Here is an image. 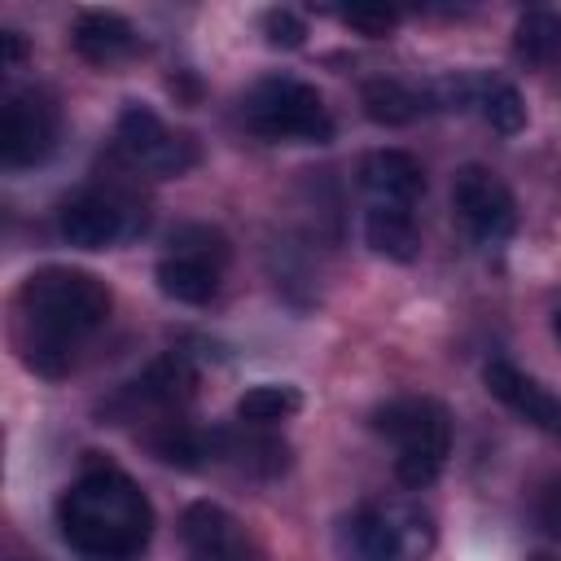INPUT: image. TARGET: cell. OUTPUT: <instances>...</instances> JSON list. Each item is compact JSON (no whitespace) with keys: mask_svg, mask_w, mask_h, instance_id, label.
Segmentation results:
<instances>
[{"mask_svg":"<svg viewBox=\"0 0 561 561\" xmlns=\"http://www.w3.org/2000/svg\"><path fill=\"white\" fill-rule=\"evenodd\" d=\"M114 294L101 276L66 263L31 272L13 294V342L31 373L57 381L79 364L83 342L105 329Z\"/></svg>","mask_w":561,"mask_h":561,"instance_id":"6da1fadb","label":"cell"},{"mask_svg":"<svg viewBox=\"0 0 561 561\" xmlns=\"http://www.w3.org/2000/svg\"><path fill=\"white\" fill-rule=\"evenodd\" d=\"M57 530L83 561H136L153 539V504L131 473L88 460L57 495Z\"/></svg>","mask_w":561,"mask_h":561,"instance_id":"7a4b0ae2","label":"cell"},{"mask_svg":"<svg viewBox=\"0 0 561 561\" xmlns=\"http://www.w3.org/2000/svg\"><path fill=\"white\" fill-rule=\"evenodd\" d=\"M373 430L394 447V478L408 491L430 486L451 456V412L430 394H399L373 412Z\"/></svg>","mask_w":561,"mask_h":561,"instance_id":"3957f363","label":"cell"},{"mask_svg":"<svg viewBox=\"0 0 561 561\" xmlns=\"http://www.w3.org/2000/svg\"><path fill=\"white\" fill-rule=\"evenodd\" d=\"M241 123L272 145H329L333 114L316 83L298 75H263L241 96Z\"/></svg>","mask_w":561,"mask_h":561,"instance_id":"277c9868","label":"cell"},{"mask_svg":"<svg viewBox=\"0 0 561 561\" xmlns=\"http://www.w3.org/2000/svg\"><path fill=\"white\" fill-rule=\"evenodd\" d=\"M434 543H438L434 513L412 495L368 500L346 522L351 561H430Z\"/></svg>","mask_w":561,"mask_h":561,"instance_id":"5b68a950","label":"cell"},{"mask_svg":"<svg viewBox=\"0 0 561 561\" xmlns=\"http://www.w3.org/2000/svg\"><path fill=\"white\" fill-rule=\"evenodd\" d=\"M228 259H232V245L215 224H180V228H171L153 276L171 302L202 307L219 294Z\"/></svg>","mask_w":561,"mask_h":561,"instance_id":"8992f818","label":"cell"},{"mask_svg":"<svg viewBox=\"0 0 561 561\" xmlns=\"http://www.w3.org/2000/svg\"><path fill=\"white\" fill-rule=\"evenodd\" d=\"M114 149L131 171H140L149 180H175V175L193 171L197 158H202V149L188 131H175L171 123H162V114H153L140 101H131L118 114Z\"/></svg>","mask_w":561,"mask_h":561,"instance_id":"52a82bcc","label":"cell"},{"mask_svg":"<svg viewBox=\"0 0 561 561\" xmlns=\"http://www.w3.org/2000/svg\"><path fill=\"white\" fill-rule=\"evenodd\" d=\"M145 228V206L123 188H79L57 210V232L75 250H110Z\"/></svg>","mask_w":561,"mask_h":561,"instance_id":"ba28073f","label":"cell"},{"mask_svg":"<svg viewBox=\"0 0 561 561\" xmlns=\"http://www.w3.org/2000/svg\"><path fill=\"white\" fill-rule=\"evenodd\" d=\"M61 110L44 88H13L4 92L0 110V162L9 171L35 167L57 149Z\"/></svg>","mask_w":561,"mask_h":561,"instance_id":"9c48e42d","label":"cell"},{"mask_svg":"<svg viewBox=\"0 0 561 561\" xmlns=\"http://www.w3.org/2000/svg\"><path fill=\"white\" fill-rule=\"evenodd\" d=\"M451 206L482 250H500L517 232V197L491 167H460L451 180Z\"/></svg>","mask_w":561,"mask_h":561,"instance_id":"30bf717a","label":"cell"},{"mask_svg":"<svg viewBox=\"0 0 561 561\" xmlns=\"http://www.w3.org/2000/svg\"><path fill=\"white\" fill-rule=\"evenodd\" d=\"M180 552L184 561H267L245 522L215 500H193L180 513Z\"/></svg>","mask_w":561,"mask_h":561,"instance_id":"8fae6325","label":"cell"},{"mask_svg":"<svg viewBox=\"0 0 561 561\" xmlns=\"http://www.w3.org/2000/svg\"><path fill=\"white\" fill-rule=\"evenodd\" d=\"M482 386L491 399H500L513 416H522L526 425L543 430L548 438H561V394H552L548 386H539L535 377H526L517 364L508 359H491L482 368Z\"/></svg>","mask_w":561,"mask_h":561,"instance_id":"7c38bea8","label":"cell"},{"mask_svg":"<svg viewBox=\"0 0 561 561\" xmlns=\"http://www.w3.org/2000/svg\"><path fill=\"white\" fill-rule=\"evenodd\" d=\"M359 188L368 206L416 210V202L425 197V171L403 149H373L359 158Z\"/></svg>","mask_w":561,"mask_h":561,"instance_id":"4fadbf2b","label":"cell"},{"mask_svg":"<svg viewBox=\"0 0 561 561\" xmlns=\"http://www.w3.org/2000/svg\"><path fill=\"white\" fill-rule=\"evenodd\" d=\"M193 386H197V368L188 364V355L184 351H167L136 381H127L123 403L127 408H149L158 416H175L193 399Z\"/></svg>","mask_w":561,"mask_h":561,"instance_id":"5bb4252c","label":"cell"},{"mask_svg":"<svg viewBox=\"0 0 561 561\" xmlns=\"http://www.w3.org/2000/svg\"><path fill=\"white\" fill-rule=\"evenodd\" d=\"M70 44L88 66H118L140 48V31L114 9H83L70 26Z\"/></svg>","mask_w":561,"mask_h":561,"instance_id":"9a60e30c","label":"cell"},{"mask_svg":"<svg viewBox=\"0 0 561 561\" xmlns=\"http://www.w3.org/2000/svg\"><path fill=\"white\" fill-rule=\"evenodd\" d=\"M359 105L373 123L381 127H403V123H416L425 114L438 110V88L434 79L430 83H403V79H368L359 88Z\"/></svg>","mask_w":561,"mask_h":561,"instance_id":"2e32d148","label":"cell"},{"mask_svg":"<svg viewBox=\"0 0 561 561\" xmlns=\"http://www.w3.org/2000/svg\"><path fill=\"white\" fill-rule=\"evenodd\" d=\"M364 237L373 245V254L390 259V263H412L421 254V228H416V210H399V206H364Z\"/></svg>","mask_w":561,"mask_h":561,"instance_id":"e0dca14e","label":"cell"},{"mask_svg":"<svg viewBox=\"0 0 561 561\" xmlns=\"http://www.w3.org/2000/svg\"><path fill=\"white\" fill-rule=\"evenodd\" d=\"M513 57L530 70L561 61V13L552 9H526L513 31Z\"/></svg>","mask_w":561,"mask_h":561,"instance_id":"ac0fdd59","label":"cell"},{"mask_svg":"<svg viewBox=\"0 0 561 561\" xmlns=\"http://www.w3.org/2000/svg\"><path fill=\"white\" fill-rule=\"evenodd\" d=\"M473 105L500 136H513L526 127V101L517 83L504 75H473Z\"/></svg>","mask_w":561,"mask_h":561,"instance_id":"d6986e66","label":"cell"},{"mask_svg":"<svg viewBox=\"0 0 561 561\" xmlns=\"http://www.w3.org/2000/svg\"><path fill=\"white\" fill-rule=\"evenodd\" d=\"M298 408H302V390H298V386L259 381V386H250V390L237 399V421H241V425L272 430L276 421H289Z\"/></svg>","mask_w":561,"mask_h":561,"instance_id":"ffe728a7","label":"cell"},{"mask_svg":"<svg viewBox=\"0 0 561 561\" xmlns=\"http://www.w3.org/2000/svg\"><path fill=\"white\" fill-rule=\"evenodd\" d=\"M224 456H232L241 469H250L259 478H276L289 465V447L276 434H263L259 425H245V434L224 430Z\"/></svg>","mask_w":561,"mask_h":561,"instance_id":"44dd1931","label":"cell"},{"mask_svg":"<svg viewBox=\"0 0 561 561\" xmlns=\"http://www.w3.org/2000/svg\"><path fill=\"white\" fill-rule=\"evenodd\" d=\"M333 18H337V22H346L351 31L368 35V39L390 35V31H394V22H399V13H394V9H386V4H346V9H333Z\"/></svg>","mask_w":561,"mask_h":561,"instance_id":"7402d4cb","label":"cell"},{"mask_svg":"<svg viewBox=\"0 0 561 561\" xmlns=\"http://www.w3.org/2000/svg\"><path fill=\"white\" fill-rule=\"evenodd\" d=\"M259 26H263V39H267L272 48H302V39H307V22H302V13L285 9V4L267 9V13L259 18Z\"/></svg>","mask_w":561,"mask_h":561,"instance_id":"603a6c76","label":"cell"},{"mask_svg":"<svg viewBox=\"0 0 561 561\" xmlns=\"http://www.w3.org/2000/svg\"><path fill=\"white\" fill-rule=\"evenodd\" d=\"M535 522H539V530L548 539H561V478L543 486V495L535 504Z\"/></svg>","mask_w":561,"mask_h":561,"instance_id":"cb8c5ba5","label":"cell"},{"mask_svg":"<svg viewBox=\"0 0 561 561\" xmlns=\"http://www.w3.org/2000/svg\"><path fill=\"white\" fill-rule=\"evenodd\" d=\"M0 39H4V61H9V66H18V61H22V53H26L22 35H18V31H4Z\"/></svg>","mask_w":561,"mask_h":561,"instance_id":"d4e9b609","label":"cell"},{"mask_svg":"<svg viewBox=\"0 0 561 561\" xmlns=\"http://www.w3.org/2000/svg\"><path fill=\"white\" fill-rule=\"evenodd\" d=\"M548 320H552V337H557V342H561V298H557V302H552V316H548Z\"/></svg>","mask_w":561,"mask_h":561,"instance_id":"484cf974","label":"cell"},{"mask_svg":"<svg viewBox=\"0 0 561 561\" xmlns=\"http://www.w3.org/2000/svg\"><path fill=\"white\" fill-rule=\"evenodd\" d=\"M539 561H552V557H539Z\"/></svg>","mask_w":561,"mask_h":561,"instance_id":"4316f807","label":"cell"}]
</instances>
